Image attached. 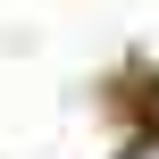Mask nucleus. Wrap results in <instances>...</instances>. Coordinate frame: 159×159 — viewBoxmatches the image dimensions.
<instances>
[{
	"label": "nucleus",
	"instance_id": "obj_1",
	"mask_svg": "<svg viewBox=\"0 0 159 159\" xmlns=\"http://www.w3.org/2000/svg\"><path fill=\"white\" fill-rule=\"evenodd\" d=\"M126 159H159V134H151V143H134V151H126Z\"/></svg>",
	"mask_w": 159,
	"mask_h": 159
}]
</instances>
